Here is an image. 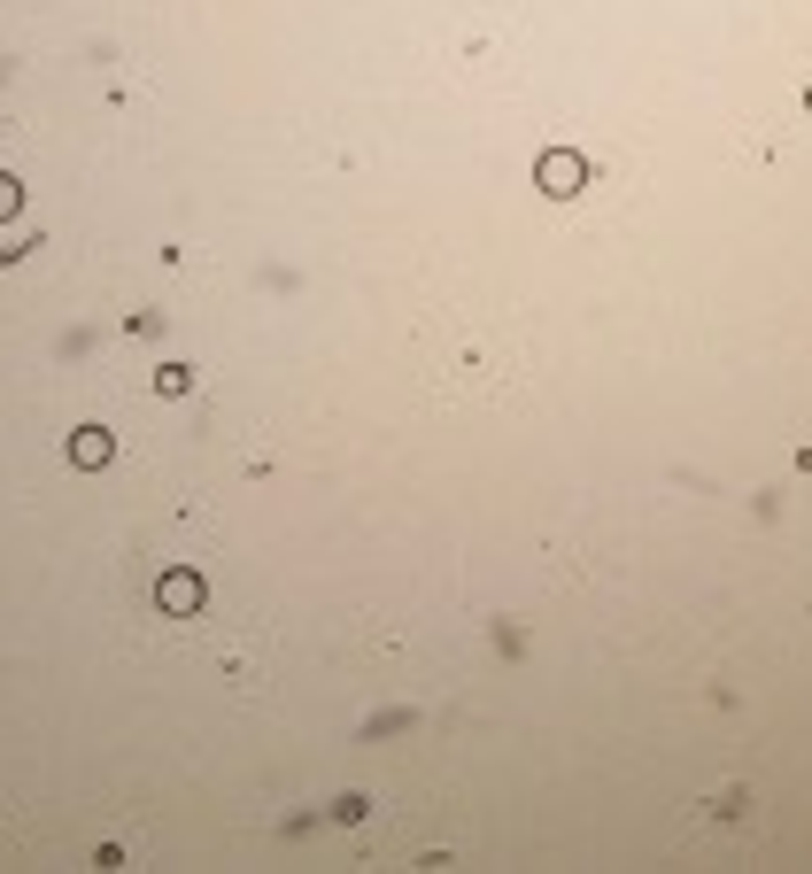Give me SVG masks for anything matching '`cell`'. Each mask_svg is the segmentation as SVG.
Listing matches in <instances>:
<instances>
[{
    "label": "cell",
    "instance_id": "3957f363",
    "mask_svg": "<svg viewBox=\"0 0 812 874\" xmlns=\"http://www.w3.org/2000/svg\"><path fill=\"white\" fill-rule=\"evenodd\" d=\"M70 457H78V465H109V434H101V426H86V434L70 441Z\"/></svg>",
    "mask_w": 812,
    "mask_h": 874
},
{
    "label": "cell",
    "instance_id": "7a4b0ae2",
    "mask_svg": "<svg viewBox=\"0 0 812 874\" xmlns=\"http://www.w3.org/2000/svg\"><path fill=\"white\" fill-rule=\"evenodd\" d=\"M202 604V581L194 573H163V612H194Z\"/></svg>",
    "mask_w": 812,
    "mask_h": 874
},
{
    "label": "cell",
    "instance_id": "6da1fadb",
    "mask_svg": "<svg viewBox=\"0 0 812 874\" xmlns=\"http://www.w3.org/2000/svg\"><path fill=\"white\" fill-rule=\"evenodd\" d=\"M534 178H542V194H580V178H588V163L557 147V155H542V163H534Z\"/></svg>",
    "mask_w": 812,
    "mask_h": 874
},
{
    "label": "cell",
    "instance_id": "277c9868",
    "mask_svg": "<svg viewBox=\"0 0 812 874\" xmlns=\"http://www.w3.org/2000/svg\"><path fill=\"white\" fill-rule=\"evenodd\" d=\"M8 209H16V186H8V178H0V217H8Z\"/></svg>",
    "mask_w": 812,
    "mask_h": 874
}]
</instances>
